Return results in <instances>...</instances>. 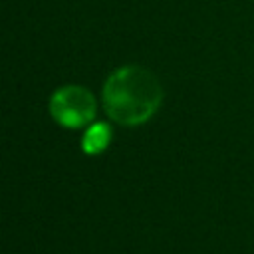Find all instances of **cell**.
<instances>
[{"instance_id":"6da1fadb","label":"cell","mask_w":254,"mask_h":254,"mask_svg":"<svg viewBox=\"0 0 254 254\" xmlns=\"http://www.w3.org/2000/svg\"><path fill=\"white\" fill-rule=\"evenodd\" d=\"M161 101L163 87L157 75L143 65H123L103 85L105 111L119 125L135 127L149 121Z\"/></svg>"},{"instance_id":"7a4b0ae2","label":"cell","mask_w":254,"mask_h":254,"mask_svg":"<svg viewBox=\"0 0 254 254\" xmlns=\"http://www.w3.org/2000/svg\"><path fill=\"white\" fill-rule=\"evenodd\" d=\"M50 113L58 125L79 129L95 117V99L91 91L81 85H64L52 93Z\"/></svg>"},{"instance_id":"3957f363","label":"cell","mask_w":254,"mask_h":254,"mask_svg":"<svg viewBox=\"0 0 254 254\" xmlns=\"http://www.w3.org/2000/svg\"><path fill=\"white\" fill-rule=\"evenodd\" d=\"M111 137H113V131L109 129V125L103 123V121H97V123H91L85 129L81 147L87 155H99L111 143Z\"/></svg>"}]
</instances>
